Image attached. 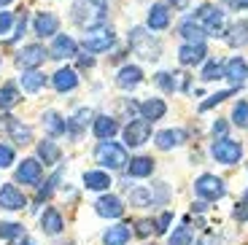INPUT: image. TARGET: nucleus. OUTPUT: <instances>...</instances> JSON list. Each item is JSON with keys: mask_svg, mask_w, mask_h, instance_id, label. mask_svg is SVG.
Segmentation results:
<instances>
[{"mask_svg": "<svg viewBox=\"0 0 248 245\" xmlns=\"http://www.w3.org/2000/svg\"><path fill=\"white\" fill-rule=\"evenodd\" d=\"M227 43H230L232 49H237V46H246V43H248V22L232 25L230 32H227Z\"/></svg>", "mask_w": 248, "mask_h": 245, "instance_id": "nucleus-22", "label": "nucleus"}, {"mask_svg": "<svg viewBox=\"0 0 248 245\" xmlns=\"http://www.w3.org/2000/svg\"><path fill=\"white\" fill-rule=\"evenodd\" d=\"M8 129H11V138L22 146V143H30L32 140V132H30V127H22V124H16V122H8Z\"/></svg>", "mask_w": 248, "mask_h": 245, "instance_id": "nucleus-33", "label": "nucleus"}, {"mask_svg": "<svg viewBox=\"0 0 248 245\" xmlns=\"http://www.w3.org/2000/svg\"><path fill=\"white\" fill-rule=\"evenodd\" d=\"M130 49L140 60H159V43L143 30V27H132L130 30Z\"/></svg>", "mask_w": 248, "mask_h": 245, "instance_id": "nucleus-3", "label": "nucleus"}, {"mask_svg": "<svg viewBox=\"0 0 248 245\" xmlns=\"http://www.w3.org/2000/svg\"><path fill=\"white\" fill-rule=\"evenodd\" d=\"M170 245H192V229L189 227H181L170 234Z\"/></svg>", "mask_w": 248, "mask_h": 245, "instance_id": "nucleus-38", "label": "nucleus"}, {"mask_svg": "<svg viewBox=\"0 0 248 245\" xmlns=\"http://www.w3.org/2000/svg\"><path fill=\"white\" fill-rule=\"evenodd\" d=\"M38 153H41L44 165H54V162L60 159V148H57L54 140H44L41 146H38Z\"/></svg>", "mask_w": 248, "mask_h": 245, "instance_id": "nucleus-30", "label": "nucleus"}, {"mask_svg": "<svg viewBox=\"0 0 248 245\" xmlns=\"http://www.w3.org/2000/svg\"><path fill=\"white\" fill-rule=\"evenodd\" d=\"M116 122L113 119H108V116H103V119H97L94 122V135L100 138V140H111L113 135H116Z\"/></svg>", "mask_w": 248, "mask_h": 245, "instance_id": "nucleus-25", "label": "nucleus"}, {"mask_svg": "<svg viewBox=\"0 0 248 245\" xmlns=\"http://www.w3.org/2000/svg\"><path fill=\"white\" fill-rule=\"evenodd\" d=\"M205 54H208L205 43H186V46H181L178 60H181V65L192 68V65H200V62L205 60Z\"/></svg>", "mask_w": 248, "mask_h": 245, "instance_id": "nucleus-11", "label": "nucleus"}, {"mask_svg": "<svg viewBox=\"0 0 248 245\" xmlns=\"http://www.w3.org/2000/svg\"><path fill=\"white\" fill-rule=\"evenodd\" d=\"M218 243H221V240H218V237H216V234H205V237H202V240H200V243H197V245H218Z\"/></svg>", "mask_w": 248, "mask_h": 245, "instance_id": "nucleus-46", "label": "nucleus"}, {"mask_svg": "<svg viewBox=\"0 0 248 245\" xmlns=\"http://www.w3.org/2000/svg\"><path fill=\"white\" fill-rule=\"evenodd\" d=\"M44 124H46V129H49L51 135H60V132H65V129H68V124H65V119H62L60 113H46Z\"/></svg>", "mask_w": 248, "mask_h": 245, "instance_id": "nucleus-32", "label": "nucleus"}, {"mask_svg": "<svg viewBox=\"0 0 248 245\" xmlns=\"http://www.w3.org/2000/svg\"><path fill=\"white\" fill-rule=\"evenodd\" d=\"M32 27H35V35H41V38L54 35L57 27H60V19H57L54 14H46V11H44V14H38V16H35Z\"/></svg>", "mask_w": 248, "mask_h": 245, "instance_id": "nucleus-16", "label": "nucleus"}, {"mask_svg": "<svg viewBox=\"0 0 248 245\" xmlns=\"http://www.w3.org/2000/svg\"><path fill=\"white\" fill-rule=\"evenodd\" d=\"M165 110H168V105L162 103V100H156V97H151V100H146V103H140V113H143V119H149V122H156V119H162V116H165Z\"/></svg>", "mask_w": 248, "mask_h": 245, "instance_id": "nucleus-20", "label": "nucleus"}, {"mask_svg": "<svg viewBox=\"0 0 248 245\" xmlns=\"http://www.w3.org/2000/svg\"><path fill=\"white\" fill-rule=\"evenodd\" d=\"M11 22H14V16L8 11H0V35H6L8 30H11Z\"/></svg>", "mask_w": 248, "mask_h": 245, "instance_id": "nucleus-41", "label": "nucleus"}, {"mask_svg": "<svg viewBox=\"0 0 248 245\" xmlns=\"http://www.w3.org/2000/svg\"><path fill=\"white\" fill-rule=\"evenodd\" d=\"M232 8H248V0H230Z\"/></svg>", "mask_w": 248, "mask_h": 245, "instance_id": "nucleus-48", "label": "nucleus"}, {"mask_svg": "<svg viewBox=\"0 0 248 245\" xmlns=\"http://www.w3.org/2000/svg\"><path fill=\"white\" fill-rule=\"evenodd\" d=\"M224 132H227V124H224V122H216V124H213V135L224 138Z\"/></svg>", "mask_w": 248, "mask_h": 245, "instance_id": "nucleus-47", "label": "nucleus"}, {"mask_svg": "<svg viewBox=\"0 0 248 245\" xmlns=\"http://www.w3.org/2000/svg\"><path fill=\"white\" fill-rule=\"evenodd\" d=\"M173 221V213H162L159 224H156V232H168V224Z\"/></svg>", "mask_w": 248, "mask_h": 245, "instance_id": "nucleus-45", "label": "nucleus"}, {"mask_svg": "<svg viewBox=\"0 0 248 245\" xmlns=\"http://www.w3.org/2000/svg\"><path fill=\"white\" fill-rule=\"evenodd\" d=\"M200 78H202V81H216V78H224V65H221V62H218V60L208 62Z\"/></svg>", "mask_w": 248, "mask_h": 245, "instance_id": "nucleus-34", "label": "nucleus"}, {"mask_svg": "<svg viewBox=\"0 0 248 245\" xmlns=\"http://www.w3.org/2000/svg\"><path fill=\"white\" fill-rule=\"evenodd\" d=\"M151 170H154V162H151L149 156L130 159V175L132 178H146V175H151Z\"/></svg>", "mask_w": 248, "mask_h": 245, "instance_id": "nucleus-27", "label": "nucleus"}, {"mask_svg": "<svg viewBox=\"0 0 248 245\" xmlns=\"http://www.w3.org/2000/svg\"><path fill=\"white\" fill-rule=\"evenodd\" d=\"M194 22H197L200 27L205 30V35H227V19H224V11H218V8L213 6H202L197 14H194Z\"/></svg>", "mask_w": 248, "mask_h": 245, "instance_id": "nucleus-2", "label": "nucleus"}, {"mask_svg": "<svg viewBox=\"0 0 248 245\" xmlns=\"http://www.w3.org/2000/svg\"><path fill=\"white\" fill-rule=\"evenodd\" d=\"M8 3H11V0H0V6H8Z\"/></svg>", "mask_w": 248, "mask_h": 245, "instance_id": "nucleus-50", "label": "nucleus"}, {"mask_svg": "<svg viewBox=\"0 0 248 245\" xmlns=\"http://www.w3.org/2000/svg\"><path fill=\"white\" fill-rule=\"evenodd\" d=\"M25 205H27V199L22 197V191H19L14 184H6L3 189H0V208H6V210H22Z\"/></svg>", "mask_w": 248, "mask_h": 245, "instance_id": "nucleus-10", "label": "nucleus"}, {"mask_svg": "<svg viewBox=\"0 0 248 245\" xmlns=\"http://www.w3.org/2000/svg\"><path fill=\"white\" fill-rule=\"evenodd\" d=\"M0 237L3 240L25 237V227H22V224H0Z\"/></svg>", "mask_w": 248, "mask_h": 245, "instance_id": "nucleus-36", "label": "nucleus"}, {"mask_svg": "<svg viewBox=\"0 0 248 245\" xmlns=\"http://www.w3.org/2000/svg\"><path fill=\"white\" fill-rule=\"evenodd\" d=\"M44 84H46V78L38 73V70H32V73H25V76H22V89H25V92H38V89H41Z\"/></svg>", "mask_w": 248, "mask_h": 245, "instance_id": "nucleus-31", "label": "nucleus"}, {"mask_svg": "<svg viewBox=\"0 0 248 245\" xmlns=\"http://www.w3.org/2000/svg\"><path fill=\"white\" fill-rule=\"evenodd\" d=\"M151 138V122L149 119H135L124 129V143L127 146H143Z\"/></svg>", "mask_w": 248, "mask_h": 245, "instance_id": "nucleus-8", "label": "nucleus"}, {"mask_svg": "<svg viewBox=\"0 0 248 245\" xmlns=\"http://www.w3.org/2000/svg\"><path fill=\"white\" fill-rule=\"evenodd\" d=\"M154 191L151 189H132L130 191V202L138 205V208H149V205H154Z\"/></svg>", "mask_w": 248, "mask_h": 245, "instance_id": "nucleus-29", "label": "nucleus"}, {"mask_svg": "<svg viewBox=\"0 0 248 245\" xmlns=\"http://www.w3.org/2000/svg\"><path fill=\"white\" fill-rule=\"evenodd\" d=\"M94 208H97L100 215H106V218H119V215L124 213V205L119 197L113 194H106V197H100L97 202H94Z\"/></svg>", "mask_w": 248, "mask_h": 245, "instance_id": "nucleus-14", "label": "nucleus"}, {"mask_svg": "<svg viewBox=\"0 0 248 245\" xmlns=\"http://www.w3.org/2000/svg\"><path fill=\"white\" fill-rule=\"evenodd\" d=\"M170 25V11L165 6H151L149 11V27L151 30H165Z\"/></svg>", "mask_w": 248, "mask_h": 245, "instance_id": "nucleus-21", "label": "nucleus"}, {"mask_svg": "<svg viewBox=\"0 0 248 245\" xmlns=\"http://www.w3.org/2000/svg\"><path fill=\"white\" fill-rule=\"evenodd\" d=\"M232 122H235L237 127H248V103L246 100H240V103L235 105V110H232Z\"/></svg>", "mask_w": 248, "mask_h": 245, "instance_id": "nucleus-37", "label": "nucleus"}, {"mask_svg": "<svg viewBox=\"0 0 248 245\" xmlns=\"http://www.w3.org/2000/svg\"><path fill=\"white\" fill-rule=\"evenodd\" d=\"M54 86H57V92H70V89H76V84H78V76H76V70H57L54 73Z\"/></svg>", "mask_w": 248, "mask_h": 245, "instance_id": "nucleus-19", "label": "nucleus"}, {"mask_svg": "<svg viewBox=\"0 0 248 245\" xmlns=\"http://www.w3.org/2000/svg\"><path fill=\"white\" fill-rule=\"evenodd\" d=\"M41 227H44L46 234H57L62 232V215L57 213V210H46L44 215H41Z\"/></svg>", "mask_w": 248, "mask_h": 245, "instance_id": "nucleus-26", "label": "nucleus"}, {"mask_svg": "<svg viewBox=\"0 0 248 245\" xmlns=\"http://www.w3.org/2000/svg\"><path fill=\"white\" fill-rule=\"evenodd\" d=\"M44 60H46L44 46H27V49L19 51L16 65H19V68H30V70H35L38 65H44Z\"/></svg>", "mask_w": 248, "mask_h": 245, "instance_id": "nucleus-12", "label": "nucleus"}, {"mask_svg": "<svg viewBox=\"0 0 248 245\" xmlns=\"http://www.w3.org/2000/svg\"><path fill=\"white\" fill-rule=\"evenodd\" d=\"M235 218L237 221H246L248 218V194H246V199H243V205L235 210Z\"/></svg>", "mask_w": 248, "mask_h": 245, "instance_id": "nucleus-44", "label": "nucleus"}, {"mask_svg": "<svg viewBox=\"0 0 248 245\" xmlns=\"http://www.w3.org/2000/svg\"><path fill=\"white\" fill-rule=\"evenodd\" d=\"M184 140H186V132H184V129H165V132H159V135H156V148H162V151H170V148L181 146Z\"/></svg>", "mask_w": 248, "mask_h": 245, "instance_id": "nucleus-17", "label": "nucleus"}, {"mask_svg": "<svg viewBox=\"0 0 248 245\" xmlns=\"http://www.w3.org/2000/svg\"><path fill=\"white\" fill-rule=\"evenodd\" d=\"M94 159L103 167L119 170V167H124V162H127V151H124L122 146H116V143H111V140H103L97 146V151H94Z\"/></svg>", "mask_w": 248, "mask_h": 245, "instance_id": "nucleus-5", "label": "nucleus"}, {"mask_svg": "<svg viewBox=\"0 0 248 245\" xmlns=\"http://www.w3.org/2000/svg\"><path fill=\"white\" fill-rule=\"evenodd\" d=\"M16 181H19V184H30V186H35L38 181H41V162H35V159H25L22 165H19V170H16Z\"/></svg>", "mask_w": 248, "mask_h": 245, "instance_id": "nucleus-15", "label": "nucleus"}, {"mask_svg": "<svg viewBox=\"0 0 248 245\" xmlns=\"http://www.w3.org/2000/svg\"><path fill=\"white\" fill-rule=\"evenodd\" d=\"M151 229H156L154 221H140V224H138V234H140V237H149Z\"/></svg>", "mask_w": 248, "mask_h": 245, "instance_id": "nucleus-43", "label": "nucleus"}, {"mask_svg": "<svg viewBox=\"0 0 248 245\" xmlns=\"http://www.w3.org/2000/svg\"><path fill=\"white\" fill-rule=\"evenodd\" d=\"M181 35L186 38L189 43H202V38H205V30L194 22V19H186L184 25H181Z\"/></svg>", "mask_w": 248, "mask_h": 245, "instance_id": "nucleus-24", "label": "nucleus"}, {"mask_svg": "<svg viewBox=\"0 0 248 245\" xmlns=\"http://www.w3.org/2000/svg\"><path fill=\"white\" fill-rule=\"evenodd\" d=\"M14 162V151L8 146H0V167H8Z\"/></svg>", "mask_w": 248, "mask_h": 245, "instance_id": "nucleus-42", "label": "nucleus"}, {"mask_svg": "<svg viewBox=\"0 0 248 245\" xmlns=\"http://www.w3.org/2000/svg\"><path fill=\"white\" fill-rule=\"evenodd\" d=\"M76 51H78V46L70 35H57L54 43H51V57L54 60H70V57H76Z\"/></svg>", "mask_w": 248, "mask_h": 245, "instance_id": "nucleus-13", "label": "nucleus"}, {"mask_svg": "<svg viewBox=\"0 0 248 245\" xmlns=\"http://www.w3.org/2000/svg\"><path fill=\"white\" fill-rule=\"evenodd\" d=\"M170 3H173V6H178V8H184V6H186V0H170Z\"/></svg>", "mask_w": 248, "mask_h": 245, "instance_id": "nucleus-49", "label": "nucleus"}, {"mask_svg": "<svg viewBox=\"0 0 248 245\" xmlns=\"http://www.w3.org/2000/svg\"><path fill=\"white\" fill-rule=\"evenodd\" d=\"M84 184H87V189L103 191V189L111 186V178H108V172H87V175H84Z\"/></svg>", "mask_w": 248, "mask_h": 245, "instance_id": "nucleus-28", "label": "nucleus"}, {"mask_svg": "<svg viewBox=\"0 0 248 245\" xmlns=\"http://www.w3.org/2000/svg\"><path fill=\"white\" fill-rule=\"evenodd\" d=\"M194 191H197L202 199H211V202H216V199H221L224 197V181L216 175H200L197 181H194Z\"/></svg>", "mask_w": 248, "mask_h": 245, "instance_id": "nucleus-7", "label": "nucleus"}, {"mask_svg": "<svg viewBox=\"0 0 248 245\" xmlns=\"http://www.w3.org/2000/svg\"><path fill=\"white\" fill-rule=\"evenodd\" d=\"M19 103V92L14 86H0V108H14Z\"/></svg>", "mask_w": 248, "mask_h": 245, "instance_id": "nucleus-35", "label": "nucleus"}, {"mask_svg": "<svg viewBox=\"0 0 248 245\" xmlns=\"http://www.w3.org/2000/svg\"><path fill=\"white\" fill-rule=\"evenodd\" d=\"M22 245H35V243H32V240H25V243H22Z\"/></svg>", "mask_w": 248, "mask_h": 245, "instance_id": "nucleus-51", "label": "nucleus"}, {"mask_svg": "<svg viewBox=\"0 0 248 245\" xmlns=\"http://www.w3.org/2000/svg\"><path fill=\"white\" fill-rule=\"evenodd\" d=\"M108 16V0H76L73 3V22L84 30L103 25Z\"/></svg>", "mask_w": 248, "mask_h": 245, "instance_id": "nucleus-1", "label": "nucleus"}, {"mask_svg": "<svg viewBox=\"0 0 248 245\" xmlns=\"http://www.w3.org/2000/svg\"><path fill=\"white\" fill-rule=\"evenodd\" d=\"M156 84L165 89V92H175L178 89V81H175V73H156Z\"/></svg>", "mask_w": 248, "mask_h": 245, "instance_id": "nucleus-39", "label": "nucleus"}, {"mask_svg": "<svg viewBox=\"0 0 248 245\" xmlns=\"http://www.w3.org/2000/svg\"><path fill=\"white\" fill-rule=\"evenodd\" d=\"M113 41H116V35H113L111 27H89L87 32H84V49L87 51H108L113 46Z\"/></svg>", "mask_w": 248, "mask_h": 245, "instance_id": "nucleus-4", "label": "nucleus"}, {"mask_svg": "<svg viewBox=\"0 0 248 245\" xmlns=\"http://www.w3.org/2000/svg\"><path fill=\"white\" fill-rule=\"evenodd\" d=\"M140 81H143V73H140V68H135V65L122 68L119 76H116V84L122 86V89H132V86H138Z\"/></svg>", "mask_w": 248, "mask_h": 245, "instance_id": "nucleus-18", "label": "nucleus"}, {"mask_svg": "<svg viewBox=\"0 0 248 245\" xmlns=\"http://www.w3.org/2000/svg\"><path fill=\"white\" fill-rule=\"evenodd\" d=\"M224 78L230 81L235 89L246 84V78H248V65H246V60H243V57H232V60L224 65Z\"/></svg>", "mask_w": 248, "mask_h": 245, "instance_id": "nucleus-9", "label": "nucleus"}, {"mask_svg": "<svg viewBox=\"0 0 248 245\" xmlns=\"http://www.w3.org/2000/svg\"><path fill=\"white\" fill-rule=\"evenodd\" d=\"M227 97H232V92H216L213 97H208V100H202V103H200V110H208V108H213V105L224 103Z\"/></svg>", "mask_w": 248, "mask_h": 245, "instance_id": "nucleus-40", "label": "nucleus"}, {"mask_svg": "<svg viewBox=\"0 0 248 245\" xmlns=\"http://www.w3.org/2000/svg\"><path fill=\"white\" fill-rule=\"evenodd\" d=\"M211 153L216 156V162H221V165H235L243 156V146L237 140H230V138H218V140H213Z\"/></svg>", "mask_w": 248, "mask_h": 245, "instance_id": "nucleus-6", "label": "nucleus"}, {"mask_svg": "<svg viewBox=\"0 0 248 245\" xmlns=\"http://www.w3.org/2000/svg\"><path fill=\"white\" fill-rule=\"evenodd\" d=\"M130 240V227L122 224V227H111L106 234H103V243L106 245H124Z\"/></svg>", "mask_w": 248, "mask_h": 245, "instance_id": "nucleus-23", "label": "nucleus"}]
</instances>
